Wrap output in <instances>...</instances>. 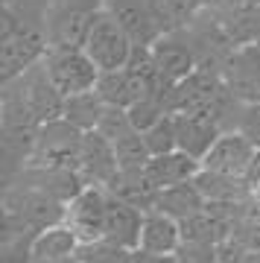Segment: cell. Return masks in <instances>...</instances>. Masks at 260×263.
I'll return each instance as SVG.
<instances>
[{
	"label": "cell",
	"mask_w": 260,
	"mask_h": 263,
	"mask_svg": "<svg viewBox=\"0 0 260 263\" xmlns=\"http://www.w3.org/2000/svg\"><path fill=\"white\" fill-rule=\"evenodd\" d=\"M76 263H79V260H76Z\"/></svg>",
	"instance_id": "29"
},
{
	"label": "cell",
	"mask_w": 260,
	"mask_h": 263,
	"mask_svg": "<svg viewBox=\"0 0 260 263\" xmlns=\"http://www.w3.org/2000/svg\"><path fill=\"white\" fill-rule=\"evenodd\" d=\"M97 91L108 105H120V108H132L140 97H146V85L132 73L129 67H117V70H102L97 79Z\"/></svg>",
	"instance_id": "17"
},
{
	"label": "cell",
	"mask_w": 260,
	"mask_h": 263,
	"mask_svg": "<svg viewBox=\"0 0 260 263\" xmlns=\"http://www.w3.org/2000/svg\"><path fill=\"white\" fill-rule=\"evenodd\" d=\"M143 141H146L152 155H164V152L178 149V138H176V117L167 114L158 123H152L149 129H143Z\"/></svg>",
	"instance_id": "22"
},
{
	"label": "cell",
	"mask_w": 260,
	"mask_h": 263,
	"mask_svg": "<svg viewBox=\"0 0 260 263\" xmlns=\"http://www.w3.org/2000/svg\"><path fill=\"white\" fill-rule=\"evenodd\" d=\"M143 214L146 211H140V208L108 193V214H105V237L102 240H112V243L126 246V249H138Z\"/></svg>",
	"instance_id": "15"
},
{
	"label": "cell",
	"mask_w": 260,
	"mask_h": 263,
	"mask_svg": "<svg viewBox=\"0 0 260 263\" xmlns=\"http://www.w3.org/2000/svg\"><path fill=\"white\" fill-rule=\"evenodd\" d=\"M178 263H222V243L205 240H184L176 252Z\"/></svg>",
	"instance_id": "24"
},
{
	"label": "cell",
	"mask_w": 260,
	"mask_h": 263,
	"mask_svg": "<svg viewBox=\"0 0 260 263\" xmlns=\"http://www.w3.org/2000/svg\"><path fill=\"white\" fill-rule=\"evenodd\" d=\"M105 187H108L112 196L123 199V202L140 208V211H152L155 202H158V193H161V190L152 184V179L146 176V167L143 170H120Z\"/></svg>",
	"instance_id": "16"
},
{
	"label": "cell",
	"mask_w": 260,
	"mask_h": 263,
	"mask_svg": "<svg viewBox=\"0 0 260 263\" xmlns=\"http://www.w3.org/2000/svg\"><path fill=\"white\" fill-rule=\"evenodd\" d=\"M152 59L158 65L161 79L173 88V85L184 82L187 76L193 73L196 67L202 65L199 62V53H196L193 41L184 29H176V32H164V35L152 44Z\"/></svg>",
	"instance_id": "8"
},
{
	"label": "cell",
	"mask_w": 260,
	"mask_h": 263,
	"mask_svg": "<svg viewBox=\"0 0 260 263\" xmlns=\"http://www.w3.org/2000/svg\"><path fill=\"white\" fill-rule=\"evenodd\" d=\"M82 47L100 70H117V67H126V62L132 59L138 44L120 27V21L114 18L105 6H100L91 21V29H88V38H85Z\"/></svg>",
	"instance_id": "2"
},
{
	"label": "cell",
	"mask_w": 260,
	"mask_h": 263,
	"mask_svg": "<svg viewBox=\"0 0 260 263\" xmlns=\"http://www.w3.org/2000/svg\"><path fill=\"white\" fill-rule=\"evenodd\" d=\"M41 65H44L47 79L62 97H73L97 88V79L102 73L94 65V59L85 53V47H50Z\"/></svg>",
	"instance_id": "3"
},
{
	"label": "cell",
	"mask_w": 260,
	"mask_h": 263,
	"mask_svg": "<svg viewBox=\"0 0 260 263\" xmlns=\"http://www.w3.org/2000/svg\"><path fill=\"white\" fill-rule=\"evenodd\" d=\"M196 184L202 190V196L208 199V205H234L240 202L246 193V179L237 176H225V173H214V170H199Z\"/></svg>",
	"instance_id": "20"
},
{
	"label": "cell",
	"mask_w": 260,
	"mask_h": 263,
	"mask_svg": "<svg viewBox=\"0 0 260 263\" xmlns=\"http://www.w3.org/2000/svg\"><path fill=\"white\" fill-rule=\"evenodd\" d=\"M129 263H178V260L176 254H155V252H146V249H132Z\"/></svg>",
	"instance_id": "27"
},
{
	"label": "cell",
	"mask_w": 260,
	"mask_h": 263,
	"mask_svg": "<svg viewBox=\"0 0 260 263\" xmlns=\"http://www.w3.org/2000/svg\"><path fill=\"white\" fill-rule=\"evenodd\" d=\"M132 249L117 246L112 240H94V243H82L79 249V263H129Z\"/></svg>",
	"instance_id": "23"
},
{
	"label": "cell",
	"mask_w": 260,
	"mask_h": 263,
	"mask_svg": "<svg viewBox=\"0 0 260 263\" xmlns=\"http://www.w3.org/2000/svg\"><path fill=\"white\" fill-rule=\"evenodd\" d=\"M114 152H117L120 170H143L149 164V158H152V152H149L140 129H132L123 138H117L114 141Z\"/></svg>",
	"instance_id": "21"
},
{
	"label": "cell",
	"mask_w": 260,
	"mask_h": 263,
	"mask_svg": "<svg viewBox=\"0 0 260 263\" xmlns=\"http://www.w3.org/2000/svg\"><path fill=\"white\" fill-rule=\"evenodd\" d=\"M155 208L164 211V214H170V216H176L178 222H184L193 214H199V211L208 208V199L202 196L196 179H190V181H181V184H173V187H164L158 193Z\"/></svg>",
	"instance_id": "18"
},
{
	"label": "cell",
	"mask_w": 260,
	"mask_h": 263,
	"mask_svg": "<svg viewBox=\"0 0 260 263\" xmlns=\"http://www.w3.org/2000/svg\"><path fill=\"white\" fill-rule=\"evenodd\" d=\"M105 214H108V187L85 184L65 205V219L62 222L73 228L82 243H94V240L105 237Z\"/></svg>",
	"instance_id": "5"
},
{
	"label": "cell",
	"mask_w": 260,
	"mask_h": 263,
	"mask_svg": "<svg viewBox=\"0 0 260 263\" xmlns=\"http://www.w3.org/2000/svg\"><path fill=\"white\" fill-rule=\"evenodd\" d=\"M231 129L243 132L260 152V100H254V103H237Z\"/></svg>",
	"instance_id": "25"
},
{
	"label": "cell",
	"mask_w": 260,
	"mask_h": 263,
	"mask_svg": "<svg viewBox=\"0 0 260 263\" xmlns=\"http://www.w3.org/2000/svg\"><path fill=\"white\" fill-rule=\"evenodd\" d=\"M222 82L240 103H254L260 100V41H246L225 56Z\"/></svg>",
	"instance_id": "7"
},
{
	"label": "cell",
	"mask_w": 260,
	"mask_h": 263,
	"mask_svg": "<svg viewBox=\"0 0 260 263\" xmlns=\"http://www.w3.org/2000/svg\"><path fill=\"white\" fill-rule=\"evenodd\" d=\"M260 152L257 146L237 129H225L216 143L208 149V155L202 158L205 170L214 173H225V176H237V179H249L254 164H257Z\"/></svg>",
	"instance_id": "6"
},
{
	"label": "cell",
	"mask_w": 260,
	"mask_h": 263,
	"mask_svg": "<svg viewBox=\"0 0 260 263\" xmlns=\"http://www.w3.org/2000/svg\"><path fill=\"white\" fill-rule=\"evenodd\" d=\"M257 41H260V35H257Z\"/></svg>",
	"instance_id": "28"
},
{
	"label": "cell",
	"mask_w": 260,
	"mask_h": 263,
	"mask_svg": "<svg viewBox=\"0 0 260 263\" xmlns=\"http://www.w3.org/2000/svg\"><path fill=\"white\" fill-rule=\"evenodd\" d=\"M199 170H202L199 158H193V155H187L181 149H173V152H164V155H152L146 164V176L152 179V184L158 190H164V187L196 179Z\"/></svg>",
	"instance_id": "14"
},
{
	"label": "cell",
	"mask_w": 260,
	"mask_h": 263,
	"mask_svg": "<svg viewBox=\"0 0 260 263\" xmlns=\"http://www.w3.org/2000/svg\"><path fill=\"white\" fill-rule=\"evenodd\" d=\"M102 6L120 21V27L129 32L138 47H152L164 35L149 0H102Z\"/></svg>",
	"instance_id": "11"
},
{
	"label": "cell",
	"mask_w": 260,
	"mask_h": 263,
	"mask_svg": "<svg viewBox=\"0 0 260 263\" xmlns=\"http://www.w3.org/2000/svg\"><path fill=\"white\" fill-rule=\"evenodd\" d=\"M79 249H82V240L67 222H53L41 228L29 243L32 263H76Z\"/></svg>",
	"instance_id": "12"
},
{
	"label": "cell",
	"mask_w": 260,
	"mask_h": 263,
	"mask_svg": "<svg viewBox=\"0 0 260 263\" xmlns=\"http://www.w3.org/2000/svg\"><path fill=\"white\" fill-rule=\"evenodd\" d=\"M0 79L12 82L29 67L44 62L50 41H47L44 27H35L27 21L12 3L3 6V21H0Z\"/></svg>",
	"instance_id": "1"
},
{
	"label": "cell",
	"mask_w": 260,
	"mask_h": 263,
	"mask_svg": "<svg viewBox=\"0 0 260 263\" xmlns=\"http://www.w3.org/2000/svg\"><path fill=\"white\" fill-rule=\"evenodd\" d=\"M82 135L76 126H70L67 120H50L38 129L35 149L27 167H67L76 170L79 161V146H82Z\"/></svg>",
	"instance_id": "4"
},
{
	"label": "cell",
	"mask_w": 260,
	"mask_h": 263,
	"mask_svg": "<svg viewBox=\"0 0 260 263\" xmlns=\"http://www.w3.org/2000/svg\"><path fill=\"white\" fill-rule=\"evenodd\" d=\"M76 170L88 184H108V181L120 173V161L114 152V143L102 135V132H85L82 135V146H79V161Z\"/></svg>",
	"instance_id": "10"
},
{
	"label": "cell",
	"mask_w": 260,
	"mask_h": 263,
	"mask_svg": "<svg viewBox=\"0 0 260 263\" xmlns=\"http://www.w3.org/2000/svg\"><path fill=\"white\" fill-rule=\"evenodd\" d=\"M29 243H32V240H15V237H6V240H3L0 263H32Z\"/></svg>",
	"instance_id": "26"
},
{
	"label": "cell",
	"mask_w": 260,
	"mask_h": 263,
	"mask_svg": "<svg viewBox=\"0 0 260 263\" xmlns=\"http://www.w3.org/2000/svg\"><path fill=\"white\" fill-rule=\"evenodd\" d=\"M178 149L202 161L216 138L225 132V117L219 111H176Z\"/></svg>",
	"instance_id": "9"
},
{
	"label": "cell",
	"mask_w": 260,
	"mask_h": 263,
	"mask_svg": "<svg viewBox=\"0 0 260 263\" xmlns=\"http://www.w3.org/2000/svg\"><path fill=\"white\" fill-rule=\"evenodd\" d=\"M181 243H184V231H181V222L176 216L164 214L158 208L143 214L138 249H146V252H155V254H176Z\"/></svg>",
	"instance_id": "13"
},
{
	"label": "cell",
	"mask_w": 260,
	"mask_h": 263,
	"mask_svg": "<svg viewBox=\"0 0 260 263\" xmlns=\"http://www.w3.org/2000/svg\"><path fill=\"white\" fill-rule=\"evenodd\" d=\"M105 100L100 97L97 88L91 91H82V94L65 97V108H62V120H67L70 126H76L79 132H94L102 120V111H105Z\"/></svg>",
	"instance_id": "19"
}]
</instances>
